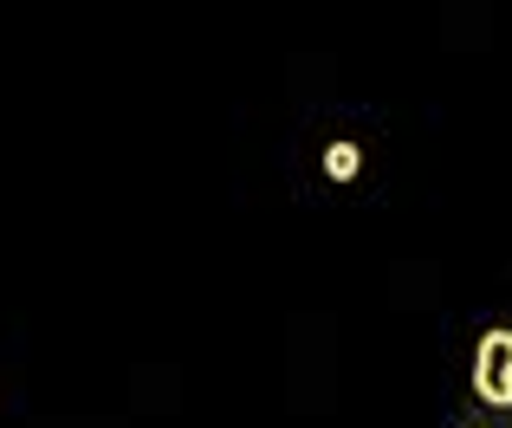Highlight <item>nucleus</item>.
Returning a JSON list of instances; mask_svg holds the SVG:
<instances>
[{"instance_id":"obj_2","label":"nucleus","mask_w":512,"mask_h":428,"mask_svg":"<svg viewBox=\"0 0 512 428\" xmlns=\"http://www.w3.org/2000/svg\"><path fill=\"white\" fill-rule=\"evenodd\" d=\"M357 169H363V150H357V143H331V150H325V176L331 182H357Z\"/></svg>"},{"instance_id":"obj_1","label":"nucleus","mask_w":512,"mask_h":428,"mask_svg":"<svg viewBox=\"0 0 512 428\" xmlns=\"http://www.w3.org/2000/svg\"><path fill=\"white\" fill-rule=\"evenodd\" d=\"M474 396L487 409L512 403V331L506 325L480 331V344H474Z\"/></svg>"}]
</instances>
